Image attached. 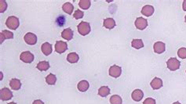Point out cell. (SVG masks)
Listing matches in <instances>:
<instances>
[{
  "label": "cell",
  "instance_id": "6da1fadb",
  "mask_svg": "<svg viewBox=\"0 0 186 104\" xmlns=\"http://www.w3.org/2000/svg\"><path fill=\"white\" fill-rule=\"evenodd\" d=\"M6 25L9 29H12V30H17L18 27L20 25L19 19L17 17L11 16L9 17L6 21Z\"/></svg>",
  "mask_w": 186,
  "mask_h": 104
},
{
  "label": "cell",
  "instance_id": "7a4b0ae2",
  "mask_svg": "<svg viewBox=\"0 0 186 104\" xmlns=\"http://www.w3.org/2000/svg\"><path fill=\"white\" fill-rule=\"evenodd\" d=\"M77 28H78L79 33L81 35H87L90 32H91V25L88 22L86 21H82L81 23H79V24L77 26Z\"/></svg>",
  "mask_w": 186,
  "mask_h": 104
},
{
  "label": "cell",
  "instance_id": "3957f363",
  "mask_svg": "<svg viewBox=\"0 0 186 104\" xmlns=\"http://www.w3.org/2000/svg\"><path fill=\"white\" fill-rule=\"evenodd\" d=\"M180 65H181L180 61H179L177 58H173V57H172V58H170L167 60V68L171 71H174L178 70V69L180 68Z\"/></svg>",
  "mask_w": 186,
  "mask_h": 104
},
{
  "label": "cell",
  "instance_id": "277c9868",
  "mask_svg": "<svg viewBox=\"0 0 186 104\" xmlns=\"http://www.w3.org/2000/svg\"><path fill=\"white\" fill-rule=\"evenodd\" d=\"M20 60L25 64H31L34 60V55L29 51H25L20 55Z\"/></svg>",
  "mask_w": 186,
  "mask_h": 104
},
{
  "label": "cell",
  "instance_id": "5b68a950",
  "mask_svg": "<svg viewBox=\"0 0 186 104\" xmlns=\"http://www.w3.org/2000/svg\"><path fill=\"white\" fill-rule=\"evenodd\" d=\"M14 95L8 88H3L0 90V98L2 101H7L12 99Z\"/></svg>",
  "mask_w": 186,
  "mask_h": 104
},
{
  "label": "cell",
  "instance_id": "8992f818",
  "mask_svg": "<svg viewBox=\"0 0 186 104\" xmlns=\"http://www.w3.org/2000/svg\"><path fill=\"white\" fill-rule=\"evenodd\" d=\"M24 39H25V43L28 45H30V46H34L37 43V36L35 34L31 33V32L27 33L24 37Z\"/></svg>",
  "mask_w": 186,
  "mask_h": 104
},
{
  "label": "cell",
  "instance_id": "52a82bcc",
  "mask_svg": "<svg viewBox=\"0 0 186 104\" xmlns=\"http://www.w3.org/2000/svg\"><path fill=\"white\" fill-rule=\"evenodd\" d=\"M68 50V45L65 42H62V41H57L55 44V51L57 52L59 54L64 53Z\"/></svg>",
  "mask_w": 186,
  "mask_h": 104
},
{
  "label": "cell",
  "instance_id": "ba28073f",
  "mask_svg": "<svg viewBox=\"0 0 186 104\" xmlns=\"http://www.w3.org/2000/svg\"><path fill=\"white\" fill-rule=\"evenodd\" d=\"M121 74H122V68L119 66L113 65L109 68V75L112 78H119Z\"/></svg>",
  "mask_w": 186,
  "mask_h": 104
},
{
  "label": "cell",
  "instance_id": "9c48e42d",
  "mask_svg": "<svg viewBox=\"0 0 186 104\" xmlns=\"http://www.w3.org/2000/svg\"><path fill=\"white\" fill-rule=\"evenodd\" d=\"M135 26L138 30H144L148 26V20L143 17H138L135 20Z\"/></svg>",
  "mask_w": 186,
  "mask_h": 104
},
{
  "label": "cell",
  "instance_id": "30bf717a",
  "mask_svg": "<svg viewBox=\"0 0 186 104\" xmlns=\"http://www.w3.org/2000/svg\"><path fill=\"white\" fill-rule=\"evenodd\" d=\"M153 50H154L155 53L157 54H161V53H164L166 50V45L162 42H157L153 46Z\"/></svg>",
  "mask_w": 186,
  "mask_h": 104
},
{
  "label": "cell",
  "instance_id": "8fae6325",
  "mask_svg": "<svg viewBox=\"0 0 186 104\" xmlns=\"http://www.w3.org/2000/svg\"><path fill=\"white\" fill-rule=\"evenodd\" d=\"M154 7L153 6L146 5L141 9V13L145 17H150L154 13Z\"/></svg>",
  "mask_w": 186,
  "mask_h": 104
},
{
  "label": "cell",
  "instance_id": "7c38bea8",
  "mask_svg": "<svg viewBox=\"0 0 186 104\" xmlns=\"http://www.w3.org/2000/svg\"><path fill=\"white\" fill-rule=\"evenodd\" d=\"M41 50H42V52H43V53L45 56H49V55L51 54L52 51H53L52 45L49 43H43L41 46Z\"/></svg>",
  "mask_w": 186,
  "mask_h": 104
},
{
  "label": "cell",
  "instance_id": "4fadbf2b",
  "mask_svg": "<svg viewBox=\"0 0 186 104\" xmlns=\"http://www.w3.org/2000/svg\"><path fill=\"white\" fill-rule=\"evenodd\" d=\"M0 36H1V39H0V43L2 44L3 43V41L5 39H14V33L10 31L7 30H4L1 32L0 34Z\"/></svg>",
  "mask_w": 186,
  "mask_h": 104
},
{
  "label": "cell",
  "instance_id": "5bb4252c",
  "mask_svg": "<svg viewBox=\"0 0 186 104\" xmlns=\"http://www.w3.org/2000/svg\"><path fill=\"white\" fill-rule=\"evenodd\" d=\"M150 85L154 90L160 89V88L163 87V81L159 78H153V81H151Z\"/></svg>",
  "mask_w": 186,
  "mask_h": 104
},
{
  "label": "cell",
  "instance_id": "9a60e30c",
  "mask_svg": "<svg viewBox=\"0 0 186 104\" xmlns=\"http://www.w3.org/2000/svg\"><path fill=\"white\" fill-rule=\"evenodd\" d=\"M144 96V93L141 89H135L131 94V97L133 100L136 101V102H139L142 99Z\"/></svg>",
  "mask_w": 186,
  "mask_h": 104
},
{
  "label": "cell",
  "instance_id": "2e32d148",
  "mask_svg": "<svg viewBox=\"0 0 186 104\" xmlns=\"http://www.w3.org/2000/svg\"><path fill=\"white\" fill-rule=\"evenodd\" d=\"M61 37L67 41H70L73 38V32L71 28H66L61 32Z\"/></svg>",
  "mask_w": 186,
  "mask_h": 104
},
{
  "label": "cell",
  "instance_id": "e0dca14e",
  "mask_svg": "<svg viewBox=\"0 0 186 104\" xmlns=\"http://www.w3.org/2000/svg\"><path fill=\"white\" fill-rule=\"evenodd\" d=\"M104 27L107 29H112L114 28L116 25L115 24V20L113 18H106L105 20H104Z\"/></svg>",
  "mask_w": 186,
  "mask_h": 104
},
{
  "label": "cell",
  "instance_id": "ac0fdd59",
  "mask_svg": "<svg viewBox=\"0 0 186 104\" xmlns=\"http://www.w3.org/2000/svg\"><path fill=\"white\" fill-rule=\"evenodd\" d=\"M90 87V85H89V82L86 80H83V81H79L78 83V85H77V88H78L79 91L82 92H84L86 91H87Z\"/></svg>",
  "mask_w": 186,
  "mask_h": 104
},
{
  "label": "cell",
  "instance_id": "d6986e66",
  "mask_svg": "<svg viewBox=\"0 0 186 104\" xmlns=\"http://www.w3.org/2000/svg\"><path fill=\"white\" fill-rule=\"evenodd\" d=\"M10 88L13 90H19L20 88H21V82L19 79L13 78L10 81Z\"/></svg>",
  "mask_w": 186,
  "mask_h": 104
},
{
  "label": "cell",
  "instance_id": "ffe728a7",
  "mask_svg": "<svg viewBox=\"0 0 186 104\" xmlns=\"http://www.w3.org/2000/svg\"><path fill=\"white\" fill-rule=\"evenodd\" d=\"M79 60V57L76 53H70L68 55L67 60L70 64H76Z\"/></svg>",
  "mask_w": 186,
  "mask_h": 104
},
{
  "label": "cell",
  "instance_id": "44dd1931",
  "mask_svg": "<svg viewBox=\"0 0 186 104\" xmlns=\"http://www.w3.org/2000/svg\"><path fill=\"white\" fill-rule=\"evenodd\" d=\"M62 9L64 10V13L71 15L73 12V9H74V6H73L72 4L70 3V2H65L64 5L62 6Z\"/></svg>",
  "mask_w": 186,
  "mask_h": 104
},
{
  "label": "cell",
  "instance_id": "7402d4cb",
  "mask_svg": "<svg viewBox=\"0 0 186 104\" xmlns=\"http://www.w3.org/2000/svg\"><path fill=\"white\" fill-rule=\"evenodd\" d=\"M36 67L40 71H46L50 68V64L47 61H41L37 64Z\"/></svg>",
  "mask_w": 186,
  "mask_h": 104
},
{
  "label": "cell",
  "instance_id": "603a6c76",
  "mask_svg": "<svg viewBox=\"0 0 186 104\" xmlns=\"http://www.w3.org/2000/svg\"><path fill=\"white\" fill-rule=\"evenodd\" d=\"M131 46L136 50H140L144 47L143 41L141 39H133L131 42Z\"/></svg>",
  "mask_w": 186,
  "mask_h": 104
},
{
  "label": "cell",
  "instance_id": "cb8c5ba5",
  "mask_svg": "<svg viewBox=\"0 0 186 104\" xmlns=\"http://www.w3.org/2000/svg\"><path fill=\"white\" fill-rule=\"evenodd\" d=\"M110 94V88L108 86H101L98 89V95L101 97H106Z\"/></svg>",
  "mask_w": 186,
  "mask_h": 104
},
{
  "label": "cell",
  "instance_id": "d4e9b609",
  "mask_svg": "<svg viewBox=\"0 0 186 104\" xmlns=\"http://www.w3.org/2000/svg\"><path fill=\"white\" fill-rule=\"evenodd\" d=\"M91 2L90 0H80L79 2V6L83 9H88L91 7Z\"/></svg>",
  "mask_w": 186,
  "mask_h": 104
},
{
  "label": "cell",
  "instance_id": "484cf974",
  "mask_svg": "<svg viewBox=\"0 0 186 104\" xmlns=\"http://www.w3.org/2000/svg\"><path fill=\"white\" fill-rule=\"evenodd\" d=\"M57 81V78L56 76L53 74H50L46 77V82L47 83L48 85H53Z\"/></svg>",
  "mask_w": 186,
  "mask_h": 104
},
{
  "label": "cell",
  "instance_id": "4316f807",
  "mask_svg": "<svg viewBox=\"0 0 186 104\" xmlns=\"http://www.w3.org/2000/svg\"><path fill=\"white\" fill-rule=\"evenodd\" d=\"M122 98L118 95H113L110 98V103L111 104H122Z\"/></svg>",
  "mask_w": 186,
  "mask_h": 104
},
{
  "label": "cell",
  "instance_id": "83f0119b",
  "mask_svg": "<svg viewBox=\"0 0 186 104\" xmlns=\"http://www.w3.org/2000/svg\"><path fill=\"white\" fill-rule=\"evenodd\" d=\"M84 16V13L83 11L79 10V9H77V10L75 11L74 14H73V17L76 20L81 19V18L83 17Z\"/></svg>",
  "mask_w": 186,
  "mask_h": 104
},
{
  "label": "cell",
  "instance_id": "f1b7e54d",
  "mask_svg": "<svg viewBox=\"0 0 186 104\" xmlns=\"http://www.w3.org/2000/svg\"><path fill=\"white\" fill-rule=\"evenodd\" d=\"M177 55L181 59H186V48H181L177 51Z\"/></svg>",
  "mask_w": 186,
  "mask_h": 104
},
{
  "label": "cell",
  "instance_id": "f546056e",
  "mask_svg": "<svg viewBox=\"0 0 186 104\" xmlns=\"http://www.w3.org/2000/svg\"><path fill=\"white\" fill-rule=\"evenodd\" d=\"M0 6H1V7H0V13H3L7 9V4H6V2L4 1V0H1L0 1Z\"/></svg>",
  "mask_w": 186,
  "mask_h": 104
},
{
  "label": "cell",
  "instance_id": "4dcf8cb0",
  "mask_svg": "<svg viewBox=\"0 0 186 104\" xmlns=\"http://www.w3.org/2000/svg\"><path fill=\"white\" fill-rule=\"evenodd\" d=\"M156 100L153 98H147L146 99H145V101L143 102V104H156Z\"/></svg>",
  "mask_w": 186,
  "mask_h": 104
},
{
  "label": "cell",
  "instance_id": "1f68e13d",
  "mask_svg": "<svg viewBox=\"0 0 186 104\" xmlns=\"http://www.w3.org/2000/svg\"><path fill=\"white\" fill-rule=\"evenodd\" d=\"M32 104H44V102L42 100H40V99H36V100H35L32 102Z\"/></svg>",
  "mask_w": 186,
  "mask_h": 104
},
{
  "label": "cell",
  "instance_id": "d6a6232c",
  "mask_svg": "<svg viewBox=\"0 0 186 104\" xmlns=\"http://www.w3.org/2000/svg\"><path fill=\"white\" fill-rule=\"evenodd\" d=\"M182 8H183V10L186 11V0H184V2H183V4H182Z\"/></svg>",
  "mask_w": 186,
  "mask_h": 104
},
{
  "label": "cell",
  "instance_id": "836d02e7",
  "mask_svg": "<svg viewBox=\"0 0 186 104\" xmlns=\"http://www.w3.org/2000/svg\"><path fill=\"white\" fill-rule=\"evenodd\" d=\"M173 104H181V103L180 102H174Z\"/></svg>",
  "mask_w": 186,
  "mask_h": 104
},
{
  "label": "cell",
  "instance_id": "e575fe53",
  "mask_svg": "<svg viewBox=\"0 0 186 104\" xmlns=\"http://www.w3.org/2000/svg\"><path fill=\"white\" fill-rule=\"evenodd\" d=\"M8 104H17L16 102H10V103H8Z\"/></svg>",
  "mask_w": 186,
  "mask_h": 104
},
{
  "label": "cell",
  "instance_id": "d590c367",
  "mask_svg": "<svg viewBox=\"0 0 186 104\" xmlns=\"http://www.w3.org/2000/svg\"><path fill=\"white\" fill-rule=\"evenodd\" d=\"M184 21H185V23H186V16L184 17Z\"/></svg>",
  "mask_w": 186,
  "mask_h": 104
}]
</instances>
